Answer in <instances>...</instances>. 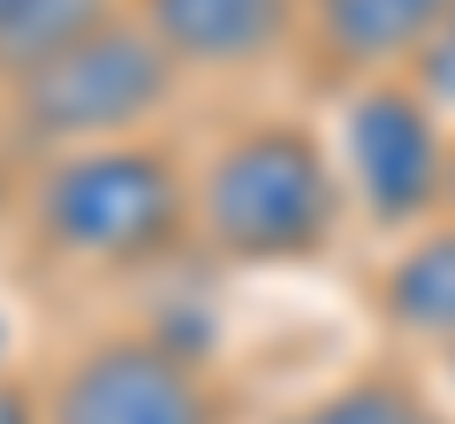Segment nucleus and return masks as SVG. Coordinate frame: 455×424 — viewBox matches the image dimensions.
Listing matches in <instances>:
<instances>
[{
  "mask_svg": "<svg viewBox=\"0 0 455 424\" xmlns=\"http://www.w3.org/2000/svg\"><path fill=\"white\" fill-rule=\"evenodd\" d=\"M38 258L76 273L130 280L197 250V160H182L160 130L114 145L46 152L23 175L16 205Z\"/></svg>",
  "mask_w": 455,
  "mask_h": 424,
  "instance_id": "1",
  "label": "nucleus"
},
{
  "mask_svg": "<svg viewBox=\"0 0 455 424\" xmlns=\"http://www.w3.org/2000/svg\"><path fill=\"white\" fill-rule=\"evenodd\" d=\"M349 182L304 114H243L197 152V250L235 273H304L341 243Z\"/></svg>",
  "mask_w": 455,
  "mask_h": 424,
  "instance_id": "2",
  "label": "nucleus"
},
{
  "mask_svg": "<svg viewBox=\"0 0 455 424\" xmlns=\"http://www.w3.org/2000/svg\"><path fill=\"white\" fill-rule=\"evenodd\" d=\"M182 68L160 53V38L130 16V0L76 31L68 46L38 53L31 68L0 83V130L16 137L23 160L76 145H114V137H152L160 114L182 98Z\"/></svg>",
  "mask_w": 455,
  "mask_h": 424,
  "instance_id": "3",
  "label": "nucleus"
},
{
  "mask_svg": "<svg viewBox=\"0 0 455 424\" xmlns=\"http://www.w3.org/2000/svg\"><path fill=\"white\" fill-rule=\"evenodd\" d=\"M334 160L349 182V205L379 235H410L448 212L455 182V122L410 76L341 83L334 106Z\"/></svg>",
  "mask_w": 455,
  "mask_h": 424,
  "instance_id": "4",
  "label": "nucleus"
},
{
  "mask_svg": "<svg viewBox=\"0 0 455 424\" xmlns=\"http://www.w3.org/2000/svg\"><path fill=\"white\" fill-rule=\"evenodd\" d=\"M46 424H228L205 357L152 326H107L38 387Z\"/></svg>",
  "mask_w": 455,
  "mask_h": 424,
  "instance_id": "5",
  "label": "nucleus"
},
{
  "mask_svg": "<svg viewBox=\"0 0 455 424\" xmlns=\"http://www.w3.org/2000/svg\"><path fill=\"white\" fill-rule=\"evenodd\" d=\"M182 76H251L304 53L311 0H130Z\"/></svg>",
  "mask_w": 455,
  "mask_h": 424,
  "instance_id": "6",
  "label": "nucleus"
},
{
  "mask_svg": "<svg viewBox=\"0 0 455 424\" xmlns=\"http://www.w3.org/2000/svg\"><path fill=\"white\" fill-rule=\"evenodd\" d=\"M448 23H455V0H311L304 53L341 91L364 76H403Z\"/></svg>",
  "mask_w": 455,
  "mask_h": 424,
  "instance_id": "7",
  "label": "nucleus"
},
{
  "mask_svg": "<svg viewBox=\"0 0 455 424\" xmlns=\"http://www.w3.org/2000/svg\"><path fill=\"white\" fill-rule=\"evenodd\" d=\"M372 318L410 349H433V357L455 349V212L395 235V250L372 273Z\"/></svg>",
  "mask_w": 455,
  "mask_h": 424,
  "instance_id": "8",
  "label": "nucleus"
},
{
  "mask_svg": "<svg viewBox=\"0 0 455 424\" xmlns=\"http://www.w3.org/2000/svg\"><path fill=\"white\" fill-rule=\"evenodd\" d=\"M274 424H455V409L403 364H357V372L311 387Z\"/></svg>",
  "mask_w": 455,
  "mask_h": 424,
  "instance_id": "9",
  "label": "nucleus"
},
{
  "mask_svg": "<svg viewBox=\"0 0 455 424\" xmlns=\"http://www.w3.org/2000/svg\"><path fill=\"white\" fill-rule=\"evenodd\" d=\"M122 0H0V83L31 68L38 53L68 46L76 31H92L99 16H114Z\"/></svg>",
  "mask_w": 455,
  "mask_h": 424,
  "instance_id": "10",
  "label": "nucleus"
},
{
  "mask_svg": "<svg viewBox=\"0 0 455 424\" xmlns=\"http://www.w3.org/2000/svg\"><path fill=\"white\" fill-rule=\"evenodd\" d=\"M403 76H410V83H418V91H425V98H433V106H440V114L455 122V23H448V31H440L433 46H425L418 61L403 68Z\"/></svg>",
  "mask_w": 455,
  "mask_h": 424,
  "instance_id": "11",
  "label": "nucleus"
},
{
  "mask_svg": "<svg viewBox=\"0 0 455 424\" xmlns=\"http://www.w3.org/2000/svg\"><path fill=\"white\" fill-rule=\"evenodd\" d=\"M0 424H46V402L23 372H0Z\"/></svg>",
  "mask_w": 455,
  "mask_h": 424,
  "instance_id": "12",
  "label": "nucleus"
},
{
  "mask_svg": "<svg viewBox=\"0 0 455 424\" xmlns=\"http://www.w3.org/2000/svg\"><path fill=\"white\" fill-rule=\"evenodd\" d=\"M23 175H31V160L16 152V137L0 130V220H16V205H23Z\"/></svg>",
  "mask_w": 455,
  "mask_h": 424,
  "instance_id": "13",
  "label": "nucleus"
},
{
  "mask_svg": "<svg viewBox=\"0 0 455 424\" xmlns=\"http://www.w3.org/2000/svg\"><path fill=\"white\" fill-rule=\"evenodd\" d=\"M440 372H448V394H455V349H448V357H440Z\"/></svg>",
  "mask_w": 455,
  "mask_h": 424,
  "instance_id": "14",
  "label": "nucleus"
},
{
  "mask_svg": "<svg viewBox=\"0 0 455 424\" xmlns=\"http://www.w3.org/2000/svg\"><path fill=\"white\" fill-rule=\"evenodd\" d=\"M448 212H455V182H448Z\"/></svg>",
  "mask_w": 455,
  "mask_h": 424,
  "instance_id": "15",
  "label": "nucleus"
},
{
  "mask_svg": "<svg viewBox=\"0 0 455 424\" xmlns=\"http://www.w3.org/2000/svg\"><path fill=\"white\" fill-rule=\"evenodd\" d=\"M0 349H8V326H0Z\"/></svg>",
  "mask_w": 455,
  "mask_h": 424,
  "instance_id": "16",
  "label": "nucleus"
}]
</instances>
